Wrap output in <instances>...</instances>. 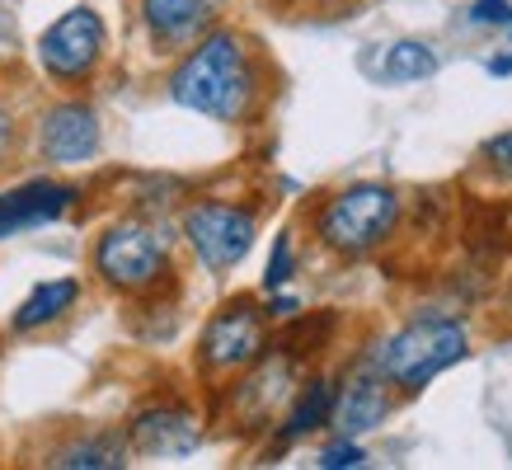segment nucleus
Wrapping results in <instances>:
<instances>
[{
	"instance_id": "nucleus-5",
	"label": "nucleus",
	"mask_w": 512,
	"mask_h": 470,
	"mask_svg": "<svg viewBox=\"0 0 512 470\" xmlns=\"http://www.w3.org/2000/svg\"><path fill=\"white\" fill-rule=\"evenodd\" d=\"M104 62H109V19L94 5L62 10L33 43V66L43 71V80H52L66 94L85 90Z\"/></svg>"
},
{
	"instance_id": "nucleus-16",
	"label": "nucleus",
	"mask_w": 512,
	"mask_h": 470,
	"mask_svg": "<svg viewBox=\"0 0 512 470\" xmlns=\"http://www.w3.org/2000/svg\"><path fill=\"white\" fill-rule=\"evenodd\" d=\"M334 395H339V381L334 376H311V381H301L296 395L287 400V414L278 419V447H292V442L311 438L320 433L329 419H334Z\"/></svg>"
},
{
	"instance_id": "nucleus-15",
	"label": "nucleus",
	"mask_w": 512,
	"mask_h": 470,
	"mask_svg": "<svg viewBox=\"0 0 512 470\" xmlns=\"http://www.w3.org/2000/svg\"><path fill=\"white\" fill-rule=\"evenodd\" d=\"M127 428H94V433H76V438H66L62 447H52L43 452V466L52 470H118L127 466Z\"/></svg>"
},
{
	"instance_id": "nucleus-2",
	"label": "nucleus",
	"mask_w": 512,
	"mask_h": 470,
	"mask_svg": "<svg viewBox=\"0 0 512 470\" xmlns=\"http://www.w3.org/2000/svg\"><path fill=\"white\" fill-rule=\"evenodd\" d=\"M466 353H470L466 320H456V315H414L400 329H390L386 339H376L367 362L400 395H419L428 381H437Z\"/></svg>"
},
{
	"instance_id": "nucleus-20",
	"label": "nucleus",
	"mask_w": 512,
	"mask_h": 470,
	"mask_svg": "<svg viewBox=\"0 0 512 470\" xmlns=\"http://www.w3.org/2000/svg\"><path fill=\"white\" fill-rule=\"evenodd\" d=\"M480 165L494 179H503V184H512V132H498V137H489L480 146Z\"/></svg>"
},
{
	"instance_id": "nucleus-18",
	"label": "nucleus",
	"mask_w": 512,
	"mask_h": 470,
	"mask_svg": "<svg viewBox=\"0 0 512 470\" xmlns=\"http://www.w3.org/2000/svg\"><path fill=\"white\" fill-rule=\"evenodd\" d=\"M292 278H296V240H292V231H278L273 254H268V268H264V292H282Z\"/></svg>"
},
{
	"instance_id": "nucleus-23",
	"label": "nucleus",
	"mask_w": 512,
	"mask_h": 470,
	"mask_svg": "<svg viewBox=\"0 0 512 470\" xmlns=\"http://www.w3.org/2000/svg\"><path fill=\"white\" fill-rule=\"evenodd\" d=\"M268 320H296L301 315V301L296 297H282V292H268Z\"/></svg>"
},
{
	"instance_id": "nucleus-17",
	"label": "nucleus",
	"mask_w": 512,
	"mask_h": 470,
	"mask_svg": "<svg viewBox=\"0 0 512 470\" xmlns=\"http://www.w3.org/2000/svg\"><path fill=\"white\" fill-rule=\"evenodd\" d=\"M437 71V52L433 43H423V38H400V43L386 47V57H381V80L386 85H419Z\"/></svg>"
},
{
	"instance_id": "nucleus-21",
	"label": "nucleus",
	"mask_w": 512,
	"mask_h": 470,
	"mask_svg": "<svg viewBox=\"0 0 512 470\" xmlns=\"http://www.w3.org/2000/svg\"><path fill=\"white\" fill-rule=\"evenodd\" d=\"M466 19L475 29H512V0H470Z\"/></svg>"
},
{
	"instance_id": "nucleus-19",
	"label": "nucleus",
	"mask_w": 512,
	"mask_h": 470,
	"mask_svg": "<svg viewBox=\"0 0 512 470\" xmlns=\"http://www.w3.org/2000/svg\"><path fill=\"white\" fill-rule=\"evenodd\" d=\"M315 466H320V470H353V466H367V452H362V442H357V438H343V433H339L329 447H320Z\"/></svg>"
},
{
	"instance_id": "nucleus-14",
	"label": "nucleus",
	"mask_w": 512,
	"mask_h": 470,
	"mask_svg": "<svg viewBox=\"0 0 512 470\" xmlns=\"http://www.w3.org/2000/svg\"><path fill=\"white\" fill-rule=\"evenodd\" d=\"M80 297H85V282H80V273H62V278L38 282L29 297L10 311V334H43V329L62 325L66 315L80 306Z\"/></svg>"
},
{
	"instance_id": "nucleus-11",
	"label": "nucleus",
	"mask_w": 512,
	"mask_h": 470,
	"mask_svg": "<svg viewBox=\"0 0 512 470\" xmlns=\"http://www.w3.org/2000/svg\"><path fill=\"white\" fill-rule=\"evenodd\" d=\"M395 386H390L386 376L376 372L372 362L362 358L353 372L339 381V395H334V433L343 438H362V433H376L381 423L390 419V409H395Z\"/></svg>"
},
{
	"instance_id": "nucleus-13",
	"label": "nucleus",
	"mask_w": 512,
	"mask_h": 470,
	"mask_svg": "<svg viewBox=\"0 0 512 470\" xmlns=\"http://www.w3.org/2000/svg\"><path fill=\"white\" fill-rule=\"evenodd\" d=\"M292 376H296V358H292V353H273V348H268L254 367H245V372H240V381L231 386L240 419H249V428H268V423L278 419L282 400H292V395H296L292 391Z\"/></svg>"
},
{
	"instance_id": "nucleus-6",
	"label": "nucleus",
	"mask_w": 512,
	"mask_h": 470,
	"mask_svg": "<svg viewBox=\"0 0 512 470\" xmlns=\"http://www.w3.org/2000/svg\"><path fill=\"white\" fill-rule=\"evenodd\" d=\"M254 235H259V212L231 203V198H193L179 212V240L212 278L245 264V254L254 250Z\"/></svg>"
},
{
	"instance_id": "nucleus-7",
	"label": "nucleus",
	"mask_w": 512,
	"mask_h": 470,
	"mask_svg": "<svg viewBox=\"0 0 512 470\" xmlns=\"http://www.w3.org/2000/svg\"><path fill=\"white\" fill-rule=\"evenodd\" d=\"M273 339H268V311L254 297H231L207 315L198 334V372L202 376H240L245 367L264 358Z\"/></svg>"
},
{
	"instance_id": "nucleus-12",
	"label": "nucleus",
	"mask_w": 512,
	"mask_h": 470,
	"mask_svg": "<svg viewBox=\"0 0 512 470\" xmlns=\"http://www.w3.org/2000/svg\"><path fill=\"white\" fill-rule=\"evenodd\" d=\"M226 0H137V19L156 52H188L202 33L217 29Z\"/></svg>"
},
{
	"instance_id": "nucleus-22",
	"label": "nucleus",
	"mask_w": 512,
	"mask_h": 470,
	"mask_svg": "<svg viewBox=\"0 0 512 470\" xmlns=\"http://www.w3.org/2000/svg\"><path fill=\"white\" fill-rule=\"evenodd\" d=\"M19 141H24V123H19L15 104H5V99H0V170L15 160Z\"/></svg>"
},
{
	"instance_id": "nucleus-1",
	"label": "nucleus",
	"mask_w": 512,
	"mask_h": 470,
	"mask_svg": "<svg viewBox=\"0 0 512 470\" xmlns=\"http://www.w3.org/2000/svg\"><path fill=\"white\" fill-rule=\"evenodd\" d=\"M165 90H170L179 109L202 113L212 123H245L254 104H259V94H264V85H259V62H254L249 38L217 24L188 52H179Z\"/></svg>"
},
{
	"instance_id": "nucleus-24",
	"label": "nucleus",
	"mask_w": 512,
	"mask_h": 470,
	"mask_svg": "<svg viewBox=\"0 0 512 470\" xmlns=\"http://www.w3.org/2000/svg\"><path fill=\"white\" fill-rule=\"evenodd\" d=\"M512 71V57H494V62H489V76H508Z\"/></svg>"
},
{
	"instance_id": "nucleus-3",
	"label": "nucleus",
	"mask_w": 512,
	"mask_h": 470,
	"mask_svg": "<svg viewBox=\"0 0 512 470\" xmlns=\"http://www.w3.org/2000/svg\"><path fill=\"white\" fill-rule=\"evenodd\" d=\"M404 198L390 184L362 179L348 184L339 193H329L325 203L315 207L311 231L320 240V250H329L334 259H367L381 245H390V235L400 231Z\"/></svg>"
},
{
	"instance_id": "nucleus-25",
	"label": "nucleus",
	"mask_w": 512,
	"mask_h": 470,
	"mask_svg": "<svg viewBox=\"0 0 512 470\" xmlns=\"http://www.w3.org/2000/svg\"><path fill=\"white\" fill-rule=\"evenodd\" d=\"M311 5H339V0H311Z\"/></svg>"
},
{
	"instance_id": "nucleus-4",
	"label": "nucleus",
	"mask_w": 512,
	"mask_h": 470,
	"mask_svg": "<svg viewBox=\"0 0 512 470\" xmlns=\"http://www.w3.org/2000/svg\"><path fill=\"white\" fill-rule=\"evenodd\" d=\"M90 273L99 287L118 297H146L174 273V240L165 226L141 217H118L94 235L90 245Z\"/></svg>"
},
{
	"instance_id": "nucleus-10",
	"label": "nucleus",
	"mask_w": 512,
	"mask_h": 470,
	"mask_svg": "<svg viewBox=\"0 0 512 470\" xmlns=\"http://www.w3.org/2000/svg\"><path fill=\"white\" fill-rule=\"evenodd\" d=\"M202 442V419L179 400H156L141 405L127 419V447L132 456H156V461H174V456L198 452Z\"/></svg>"
},
{
	"instance_id": "nucleus-9",
	"label": "nucleus",
	"mask_w": 512,
	"mask_h": 470,
	"mask_svg": "<svg viewBox=\"0 0 512 470\" xmlns=\"http://www.w3.org/2000/svg\"><path fill=\"white\" fill-rule=\"evenodd\" d=\"M85 198L80 184H66L57 174H33L15 188H0V240H15L24 231H43L71 217Z\"/></svg>"
},
{
	"instance_id": "nucleus-8",
	"label": "nucleus",
	"mask_w": 512,
	"mask_h": 470,
	"mask_svg": "<svg viewBox=\"0 0 512 470\" xmlns=\"http://www.w3.org/2000/svg\"><path fill=\"white\" fill-rule=\"evenodd\" d=\"M29 146L47 170H80L104 151V123H99L94 104L66 94V99H52V104L33 113Z\"/></svg>"
}]
</instances>
